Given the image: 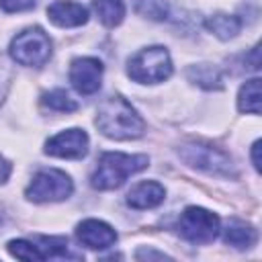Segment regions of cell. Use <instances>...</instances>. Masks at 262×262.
Returning <instances> with one entry per match:
<instances>
[{
    "mask_svg": "<svg viewBox=\"0 0 262 262\" xmlns=\"http://www.w3.org/2000/svg\"><path fill=\"white\" fill-rule=\"evenodd\" d=\"M137 14L151 18V20H164L168 16V2L166 0H137L135 2Z\"/></svg>",
    "mask_w": 262,
    "mask_h": 262,
    "instance_id": "20",
    "label": "cell"
},
{
    "mask_svg": "<svg viewBox=\"0 0 262 262\" xmlns=\"http://www.w3.org/2000/svg\"><path fill=\"white\" fill-rule=\"evenodd\" d=\"M178 231L192 244H209L219 235V217L203 207H186L180 215Z\"/></svg>",
    "mask_w": 262,
    "mask_h": 262,
    "instance_id": "7",
    "label": "cell"
},
{
    "mask_svg": "<svg viewBox=\"0 0 262 262\" xmlns=\"http://www.w3.org/2000/svg\"><path fill=\"white\" fill-rule=\"evenodd\" d=\"M127 74L131 80L139 84H156L164 82L172 74V59L166 47L154 45L137 51L127 66Z\"/></svg>",
    "mask_w": 262,
    "mask_h": 262,
    "instance_id": "3",
    "label": "cell"
},
{
    "mask_svg": "<svg viewBox=\"0 0 262 262\" xmlns=\"http://www.w3.org/2000/svg\"><path fill=\"white\" fill-rule=\"evenodd\" d=\"M10 172H12V166H10V162H8L6 158H2V156H0V184H4V182L8 180Z\"/></svg>",
    "mask_w": 262,
    "mask_h": 262,
    "instance_id": "23",
    "label": "cell"
},
{
    "mask_svg": "<svg viewBox=\"0 0 262 262\" xmlns=\"http://www.w3.org/2000/svg\"><path fill=\"white\" fill-rule=\"evenodd\" d=\"M10 55L20 66H33L41 68L51 57V41L47 33L39 27L25 29L18 33L10 43Z\"/></svg>",
    "mask_w": 262,
    "mask_h": 262,
    "instance_id": "5",
    "label": "cell"
},
{
    "mask_svg": "<svg viewBox=\"0 0 262 262\" xmlns=\"http://www.w3.org/2000/svg\"><path fill=\"white\" fill-rule=\"evenodd\" d=\"M76 235L80 244L90 250H104L117 242V231L108 223L98 221V219H84L78 225Z\"/></svg>",
    "mask_w": 262,
    "mask_h": 262,
    "instance_id": "10",
    "label": "cell"
},
{
    "mask_svg": "<svg viewBox=\"0 0 262 262\" xmlns=\"http://www.w3.org/2000/svg\"><path fill=\"white\" fill-rule=\"evenodd\" d=\"M47 16L57 27H80L88 20V10L72 0H57L47 8Z\"/></svg>",
    "mask_w": 262,
    "mask_h": 262,
    "instance_id": "11",
    "label": "cell"
},
{
    "mask_svg": "<svg viewBox=\"0 0 262 262\" xmlns=\"http://www.w3.org/2000/svg\"><path fill=\"white\" fill-rule=\"evenodd\" d=\"M207 29L215 35V37H219V39H231V37H235L237 33H239V29H242V20L237 18V16H231V14H213V16H209L207 18Z\"/></svg>",
    "mask_w": 262,
    "mask_h": 262,
    "instance_id": "15",
    "label": "cell"
},
{
    "mask_svg": "<svg viewBox=\"0 0 262 262\" xmlns=\"http://www.w3.org/2000/svg\"><path fill=\"white\" fill-rule=\"evenodd\" d=\"M33 244L41 252L43 260L47 258H82L80 254L70 252L68 237H53V235H35Z\"/></svg>",
    "mask_w": 262,
    "mask_h": 262,
    "instance_id": "14",
    "label": "cell"
},
{
    "mask_svg": "<svg viewBox=\"0 0 262 262\" xmlns=\"http://www.w3.org/2000/svg\"><path fill=\"white\" fill-rule=\"evenodd\" d=\"M149 164L147 156L141 154H121V151H106L100 156L98 166L92 174V186L98 190H113L119 188L129 176L145 170Z\"/></svg>",
    "mask_w": 262,
    "mask_h": 262,
    "instance_id": "2",
    "label": "cell"
},
{
    "mask_svg": "<svg viewBox=\"0 0 262 262\" xmlns=\"http://www.w3.org/2000/svg\"><path fill=\"white\" fill-rule=\"evenodd\" d=\"M8 252L20 260H43L41 252L37 250V246L33 242L27 239H12L8 242Z\"/></svg>",
    "mask_w": 262,
    "mask_h": 262,
    "instance_id": "21",
    "label": "cell"
},
{
    "mask_svg": "<svg viewBox=\"0 0 262 262\" xmlns=\"http://www.w3.org/2000/svg\"><path fill=\"white\" fill-rule=\"evenodd\" d=\"M35 6V0H0V8L4 12H23L31 10Z\"/></svg>",
    "mask_w": 262,
    "mask_h": 262,
    "instance_id": "22",
    "label": "cell"
},
{
    "mask_svg": "<svg viewBox=\"0 0 262 262\" xmlns=\"http://www.w3.org/2000/svg\"><path fill=\"white\" fill-rule=\"evenodd\" d=\"M72 190H74L72 178L61 170L49 168V170H41L33 176L25 194L33 203H55V201L68 199L72 194Z\"/></svg>",
    "mask_w": 262,
    "mask_h": 262,
    "instance_id": "6",
    "label": "cell"
},
{
    "mask_svg": "<svg viewBox=\"0 0 262 262\" xmlns=\"http://www.w3.org/2000/svg\"><path fill=\"white\" fill-rule=\"evenodd\" d=\"M237 108L242 113H252L258 115L260 113V80L252 78L248 80L237 94Z\"/></svg>",
    "mask_w": 262,
    "mask_h": 262,
    "instance_id": "17",
    "label": "cell"
},
{
    "mask_svg": "<svg viewBox=\"0 0 262 262\" xmlns=\"http://www.w3.org/2000/svg\"><path fill=\"white\" fill-rule=\"evenodd\" d=\"M188 80L190 82H194V84H199V86H203V88H215V90H219L223 84H221V74H219V70L217 68H213V66H207V63H201V66H192V68H188Z\"/></svg>",
    "mask_w": 262,
    "mask_h": 262,
    "instance_id": "18",
    "label": "cell"
},
{
    "mask_svg": "<svg viewBox=\"0 0 262 262\" xmlns=\"http://www.w3.org/2000/svg\"><path fill=\"white\" fill-rule=\"evenodd\" d=\"M223 239H225V244H229L237 250H246L258 242V233L250 223H246L242 219H231V221H227V225L223 229Z\"/></svg>",
    "mask_w": 262,
    "mask_h": 262,
    "instance_id": "13",
    "label": "cell"
},
{
    "mask_svg": "<svg viewBox=\"0 0 262 262\" xmlns=\"http://www.w3.org/2000/svg\"><path fill=\"white\" fill-rule=\"evenodd\" d=\"M178 156L192 168H199L203 172L209 174H217V176H235V166L231 162V158L211 145V143H203V141H190L184 143L178 149Z\"/></svg>",
    "mask_w": 262,
    "mask_h": 262,
    "instance_id": "4",
    "label": "cell"
},
{
    "mask_svg": "<svg viewBox=\"0 0 262 262\" xmlns=\"http://www.w3.org/2000/svg\"><path fill=\"white\" fill-rule=\"evenodd\" d=\"M45 154L55 158H68V160H80L88 154V135L82 129H66L45 143Z\"/></svg>",
    "mask_w": 262,
    "mask_h": 262,
    "instance_id": "8",
    "label": "cell"
},
{
    "mask_svg": "<svg viewBox=\"0 0 262 262\" xmlns=\"http://www.w3.org/2000/svg\"><path fill=\"white\" fill-rule=\"evenodd\" d=\"M96 127L102 135L111 139H137L145 131L143 119L137 115V111L119 94L108 96L96 113Z\"/></svg>",
    "mask_w": 262,
    "mask_h": 262,
    "instance_id": "1",
    "label": "cell"
},
{
    "mask_svg": "<svg viewBox=\"0 0 262 262\" xmlns=\"http://www.w3.org/2000/svg\"><path fill=\"white\" fill-rule=\"evenodd\" d=\"M41 102H43L45 106L53 108V111H59V113H72V111L78 108L76 100L70 98V94H68L66 90H61V88H55V90H51V92H45L43 98H41Z\"/></svg>",
    "mask_w": 262,
    "mask_h": 262,
    "instance_id": "19",
    "label": "cell"
},
{
    "mask_svg": "<svg viewBox=\"0 0 262 262\" xmlns=\"http://www.w3.org/2000/svg\"><path fill=\"white\" fill-rule=\"evenodd\" d=\"M92 6L104 27H117V25H121V20L125 16L123 0H94Z\"/></svg>",
    "mask_w": 262,
    "mask_h": 262,
    "instance_id": "16",
    "label": "cell"
},
{
    "mask_svg": "<svg viewBox=\"0 0 262 262\" xmlns=\"http://www.w3.org/2000/svg\"><path fill=\"white\" fill-rule=\"evenodd\" d=\"M166 196V190L162 184L154 182V180H145L135 184L129 194H127V203L133 209H154L158 207Z\"/></svg>",
    "mask_w": 262,
    "mask_h": 262,
    "instance_id": "12",
    "label": "cell"
},
{
    "mask_svg": "<svg viewBox=\"0 0 262 262\" xmlns=\"http://www.w3.org/2000/svg\"><path fill=\"white\" fill-rule=\"evenodd\" d=\"M135 258H168L166 254H162V252H151V250H139L137 254H135Z\"/></svg>",
    "mask_w": 262,
    "mask_h": 262,
    "instance_id": "24",
    "label": "cell"
},
{
    "mask_svg": "<svg viewBox=\"0 0 262 262\" xmlns=\"http://www.w3.org/2000/svg\"><path fill=\"white\" fill-rule=\"evenodd\" d=\"M70 82L80 94H94L102 82V63L96 57H78L70 66Z\"/></svg>",
    "mask_w": 262,
    "mask_h": 262,
    "instance_id": "9",
    "label": "cell"
},
{
    "mask_svg": "<svg viewBox=\"0 0 262 262\" xmlns=\"http://www.w3.org/2000/svg\"><path fill=\"white\" fill-rule=\"evenodd\" d=\"M252 160H254V168L260 170V141H254L252 145Z\"/></svg>",
    "mask_w": 262,
    "mask_h": 262,
    "instance_id": "25",
    "label": "cell"
}]
</instances>
